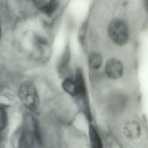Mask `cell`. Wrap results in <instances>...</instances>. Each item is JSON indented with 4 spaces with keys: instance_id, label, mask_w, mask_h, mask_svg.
Returning <instances> with one entry per match:
<instances>
[{
    "instance_id": "12",
    "label": "cell",
    "mask_w": 148,
    "mask_h": 148,
    "mask_svg": "<svg viewBox=\"0 0 148 148\" xmlns=\"http://www.w3.org/2000/svg\"><path fill=\"white\" fill-rule=\"evenodd\" d=\"M87 21H85L82 25L79 33V41L82 47L84 46V42H85V36L86 34V29L87 28Z\"/></svg>"
},
{
    "instance_id": "14",
    "label": "cell",
    "mask_w": 148,
    "mask_h": 148,
    "mask_svg": "<svg viewBox=\"0 0 148 148\" xmlns=\"http://www.w3.org/2000/svg\"><path fill=\"white\" fill-rule=\"evenodd\" d=\"M2 36V30L1 28V26H0V40H1V37Z\"/></svg>"
},
{
    "instance_id": "5",
    "label": "cell",
    "mask_w": 148,
    "mask_h": 148,
    "mask_svg": "<svg viewBox=\"0 0 148 148\" xmlns=\"http://www.w3.org/2000/svg\"><path fill=\"white\" fill-rule=\"evenodd\" d=\"M70 50L69 47L68 46L65 49L57 66L58 73L60 76L65 77L71 73L70 68Z\"/></svg>"
},
{
    "instance_id": "13",
    "label": "cell",
    "mask_w": 148,
    "mask_h": 148,
    "mask_svg": "<svg viewBox=\"0 0 148 148\" xmlns=\"http://www.w3.org/2000/svg\"><path fill=\"white\" fill-rule=\"evenodd\" d=\"M144 5H145V9L148 13V0L145 1H144Z\"/></svg>"
},
{
    "instance_id": "6",
    "label": "cell",
    "mask_w": 148,
    "mask_h": 148,
    "mask_svg": "<svg viewBox=\"0 0 148 148\" xmlns=\"http://www.w3.org/2000/svg\"><path fill=\"white\" fill-rule=\"evenodd\" d=\"M75 82L78 87L79 99H85L87 97V89L82 70L78 68L75 74Z\"/></svg>"
},
{
    "instance_id": "7",
    "label": "cell",
    "mask_w": 148,
    "mask_h": 148,
    "mask_svg": "<svg viewBox=\"0 0 148 148\" xmlns=\"http://www.w3.org/2000/svg\"><path fill=\"white\" fill-rule=\"evenodd\" d=\"M62 87L65 92L70 96L75 98H79V94L78 87L75 81L72 78H66L62 83Z\"/></svg>"
},
{
    "instance_id": "1",
    "label": "cell",
    "mask_w": 148,
    "mask_h": 148,
    "mask_svg": "<svg viewBox=\"0 0 148 148\" xmlns=\"http://www.w3.org/2000/svg\"><path fill=\"white\" fill-rule=\"evenodd\" d=\"M19 96L23 106L32 113H39L40 99L35 83L27 80L22 83L19 90Z\"/></svg>"
},
{
    "instance_id": "10",
    "label": "cell",
    "mask_w": 148,
    "mask_h": 148,
    "mask_svg": "<svg viewBox=\"0 0 148 148\" xmlns=\"http://www.w3.org/2000/svg\"><path fill=\"white\" fill-rule=\"evenodd\" d=\"M8 120V114L6 109L3 106H0V133L6 128Z\"/></svg>"
},
{
    "instance_id": "9",
    "label": "cell",
    "mask_w": 148,
    "mask_h": 148,
    "mask_svg": "<svg viewBox=\"0 0 148 148\" xmlns=\"http://www.w3.org/2000/svg\"><path fill=\"white\" fill-rule=\"evenodd\" d=\"M88 62L90 66L92 69L97 70L101 66L102 57L97 52H91L89 56Z\"/></svg>"
},
{
    "instance_id": "8",
    "label": "cell",
    "mask_w": 148,
    "mask_h": 148,
    "mask_svg": "<svg viewBox=\"0 0 148 148\" xmlns=\"http://www.w3.org/2000/svg\"><path fill=\"white\" fill-rule=\"evenodd\" d=\"M89 137L91 148H103L101 138L96 129L92 125L89 128Z\"/></svg>"
},
{
    "instance_id": "3",
    "label": "cell",
    "mask_w": 148,
    "mask_h": 148,
    "mask_svg": "<svg viewBox=\"0 0 148 148\" xmlns=\"http://www.w3.org/2000/svg\"><path fill=\"white\" fill-rule=\"evenodd\" d=\"M105 73L108 78L117 80L122 77L123 73V67L118 60L111 58L107 61L105 67Z\"/></svg>"
},
{
    "instance_id": "4",
    "label": "cell",
    "mask_w": 148,
    "mask_h": 148,
    "mask_svg": "<svg viewBox=\"0 0 148 148\" xmlns=\"http://www.w3.org/2000/svg\"><path fill=\"white\" fill-rule=\"evenodd\" d=\"M33 2L39 10L49 17L53 15L60 3V1L56 0H36Z\"/></svg>"
},
{
    "instance_id": "2",
    "label": "cell",
    "mask_w": 148,
    "mask_h": 148,
    "mask_svg": "<svg viewBox=\"0 0 148 148\" xmlns=\"http://www.w3.org/2000/svg\"><path fill=\"white\" fill-rule=\"evenodd\" d=\"M108 32L110 40L118 46H123L128 40V28L125 22L121 19L111 21L108 27Z\"/></svg>"
},
{
    "instance_id": "11",
    "label": "cell",
    "mask_w": 148,
    "mask_h": 148,
    "mask_svg": "<svg viewBox=\"0 0 148 148\" xmlns=\"http://www.w3.org/2000/svg\"><path fill=\"white\" fill-rule=\"evenodd\" d=\"M107 148H125L120 141L114 137H110L108 141Z\"/></svg>"
}]
</instances>
